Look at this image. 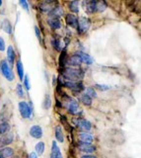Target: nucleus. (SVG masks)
<instances>
[{
    "instance_id": "1",
    "label": "nucleus",
    "mask_w": 141,
    "mask_h": 158,
    "mask_svg": "<svg viewBox=\"0 0 141 158\" xmlns=\"http://www.w3.org/2000/svg\"><path fill=\"white\" fill-rule=\"evenodd\" d=\"M62 74L64 78L68 79L69 81L72 82H78L84 77V71L81 69H77L73 67H66L63 68Z\"/></svg>"
},
{
    "instance_id": "2",
    "label": "nucleus",
    "mask_w": 141,
    "mask_h": 158,
    "mask_svg": "<svg viewBox=\"0 0 141 158\" xmlns=\"http://www.w3.org/2000/svg\"><path fill=\"white\" fill-rule=\"evenodd\" d=\"M0 71H1L2 75L5 77L8 81H13L14 78H15V75H14L11 67L9 66V64L7 63L6 60H2L0 62Z\"/></svg>"
},
{
    "instance_id": "3",
    "label": "nucleus",
    "mask_w": 141,
    "mask_h": 158,
    "mask_svg": "<svg viewBox=\"0 0 141 158\" xmlns=\"http://www.w3.org/2000/svg\"><path fill=\"white\" fill-rule=\"evenodd\" d=\"M19 111H20V114L22 118H28L32 116L33 113V104L32 102H30V104H28L26 102H20L19 103Z\"/></svg>"
},
{
    "instance_id": "4",
    "label": "nucleus",
    "mask_w": 141,
    "mask_h": 158,
    "mask_svg": "<svg viewBox=\"0 0 141 158\" xmlns=\"http://www.w3.org/2000/svg\"><path fill=\"white\" fill-rule=\"evenodd\" d=\"M91 26V21L90 19H88L87 17H80L78 19V25H77V30L78 32L83 34L88 32V30L90 29Z\"/></svg>"
},
{
    "instance_id": "5",
    "label": "nucleus",
    "mask_w": 141,
    "mask_h": 158,
    "mask_svg": "<svg viewBox=\"0 0 141 158\" xmlns=\"http://www.w3.org/2000/svg\"><path fill=\"white\" fill-rule=\"evenodd\" d=\"M67 87L70 90L74 92H80L84 89V85L81 82H72V81H67L63 83V87Z\"/></svg>"
},
{
    "instance_id": "6",
    "label": "nucleus",
    "mask_w": 141,
    "mask_h": 158,
    "mask_svg": "<svg viewBox=\"0 0 141 158\" xmlns=\"http://www.w3.org/2000/svg\"><path fill=\"white\" fill-rule=\"evenodd\" d=\"M55 6H57V2L55 1H43L40 4V9L42 12L50 13Z\"/></svg>"
},
{
    "instance_id": "7",
    "label": "nucleus",
    "mask_w": 141,
    "mask_h": 158,
    "mask_svg": "<svg viewBox=\"0 0 141 158\" xmlns=\"http://www.w3.org/2000/svg\"><path fill=\"white\" fill-rule=\"evenodd\" d=\"M68 105H67V109H68V112L72 115H75V114L78 113V110H79V104L76 100L74 99H68Z\"/></svg>"
},
{
    "instance_id": "8",
    "label": "nucleus",
    "mask_w": 141,
    "mask_h": 158,
    "mask_svg": "<svg viewBox=\"0 0 141 158\" xmlns=\"http://www.w3.org/2000/svg\"><path fill=\"white\" fill-rule=\"evenodd\" d=\"M76 126L78 127V128H80L81 131H90L92 127L91 123L84 120V118H78V120L76 121Z\"/></svg>"
},
{
    "instance_id": "9",
    "label": "nucleus",
    "mask_w": 141,
    "mask_h": 158,
    "mask_svg": "<svg viewBox=\"0 0 141 158\" xmlns=\"http://www.w3.org/2000/svg\"><path fill=\"white\" fill-rule=\"evenodd\" d=\"M82 63V59L78 54H74V56H70L69 58L66 59V64L69 66H79Z\"/></svg>"
},
{
    "instance_id": "10",
    "label": "nucleus",
    "mask_w": 141,
    "mask_h": 158,
    "mask_svg": "<svg viewBox=\"0 0 141 158\" xmlns=\"http://www.w3.org/2000/svg\"><path fill=\"white\" fill-rule=\"evenodd\" d=\"M30 135L34 138H37V139H38V138H41L42 136V128L40 126H38V125L33 126L30 128Z\"/></svg>"
},
{
    "instance_id": "11",
    "label": "nucleus",
    "mask_w": 141,
    "mask_h": 158,
    "mask_svg": "<svg viewBox=\"0 0 141 158\" xmlns=\"http://www.w3.org/2000/svg\"><path fill=\"white\" fill-rule=\"evenodd\" d=\"M65 21L68 26H70L72 28L77 29V25H78V19L76 18L75 15L73 14H68L65 16Z\"/></svg>"
},
{
    "instance_id": "12",
    "label": "nucleus",
    "mask_w": 141,
    "mask_h": 158,
    "mask_svg": "<svg viewBox=\"0 0 141 158\" xmlns=\"http://www.w3.org/2000/svg\"><path fill=\"white\" fill-rule=\"evenodd\" d=\"M14 139V136L12 133H5V135H2L0 136V147L7 145L9 143H12Z\"/></svg>"
},
{
    "instance_id": "13",
    "label": "nucleus",
    "mask_w": 141,
    "mask_h": 158,
    "mask_svg": "<svg viewBox=\"0 0 141 158\" xmlns=\"http://www.w3.org/2000/svg\"><path fill=\"white\" fill-rule=\"evenodd\" d=\"M50 158H63L61 152H60L59 147H58L57 144H56V141H53L52 142L51 152H50Z\"/></svg>"
},
{
    "instance_id": "14",
    "label": "nucleus",
    "mask_w": 141,
    "mask_h": 158,
    "mask_svg": "<svg viewBox=\"0 0 141 158\" xmlns=\"http://www.w3.org/2000/svg\"><path fill=\"white\" fill-rule=\"evenodd\" d=\"M78 148L80 151H83L86 153H93L94 151H96V146H94L93 144H86V143H79L78 144Z\"/></svg>"
},
{
    "instance_id": "15",
    "label": "nucleus",
    "mask_w": 141,
    "mask_h": 158,
    "mask_svg": "<svg viewBox=\"0 0 141 158\" xmlns=\"http://www.w3.org/2000/svg\"><path fill=\"white\" fill-rule=\"evenodd\" d=\"M79 140L80 143H86V144H92L93 142V136L87 132H81L79 135Z\"/></svg>"
},
{
    "instance_id": "16",
    "label": "nucleus",
    "mask_w": 141,
    "mask_h": 158,
    "mask_svg": "<svg viewBox=\"0 0 141 158\" xmlns=\"http://www.w3.org/2000/svg\"><path fill=\"white\" fill-rule=\"evenodd\" d=\"M14 155L13 148L10 147H4L0 149V158H10Z\"/></svg>"
},
{
    "instance_id": "17",
    "label": "nucleus",
    "mask_w": 141,
    "mask_h": 158,
    "mask_svg": "<svg viewBox=\"0 0 141 158\" xmlns=\"http://www.w3.org/2000/svg\"><path fill=\"white\" fill-rule=\"evenodd\" d=\"M50 17L58 18V17L63 16V15H64V10H63V8L61 6H55L50 12Z\"/></svg>"
},
{
    "instance_id": "18",
    "label": "nucleus",
    "mask_w": 141,
    "mask_h": 158,
    "mask_svg": "<svg viewBox=\"0 0 141 158\" xmlns=\"http://www.w3.org/2000/svg\"><path fill=\"white\" fill-rule=\"evenodd\" d=\"M48 24H50V26L54 30L60 29V27H61V22L58 18L50 17V19H48Z\"/></svg>"
},
{
    "instance_id": "19",
    "label": "nucleus",
    "mask_w": 141,
    "mask_h": 158,
    "mask_svg": "<svg viewBox=\"0 0 141 158\" xmlns=\"http://www.w3.org/2000/svg\"><path fill=\"white\" fill-rule=\"evenodd\" d=\"M15 52H14V49H13V47L10 46V47H8L7 48V60L8 62L10 63V64H13L14 61H15Z\"/></svg>"
},
{
    "instance_id": "20",
    "label": "nucleus",
    "mask_w": 141,
    "mask_h": 158,
    "mask_svg": "<svg viewBox=\"0 0 141 158\" xmlns=\"http://www.w3.org/2000/svg\"><path fill=\"white\" fill-rule=\"evenodd\" d=\"M77 54H78L80 58L82 59V62H85L86 64H89V65L93 63V59H92V57L89 56V54H87L83 52H79Z\"/></svg>"
},
{
    "instance_id": "21",
    "label": "nucleus",
    "mask_w": 141,
    "mask_h": 158,
    "mask_svg": "<svg viewBox=\"0 0 141 158\" xmlns=\"http://www.w3.org/2000/svg\"><path fill=\"white\" fill-rule=\"evenodd\" d=\"M96 4L97 1H88V2H85V10L88 13H94L96 12Z\"/></svg>"
},
{
    "instance_id": "22",
    "label": "nucleus",
    "mask_w": 141,
    "mask_h": 158,
    "mask_svg": "<svg viewBox=\"0 0 141 158\" xmlns=\"http://www.w3.org/2000/svg\"><path fill=\"white\" fill-rule=\"evenodd\" d=\"M2 29H3V31L5 33H7V34H11L12 33V26H11V23H10L9 20H7V19L3 20Z\"/></svg>"
},
{
    "instance_id": "23",
    "label": "nucleus",
    "mask_w": 141,
    "mask_h": 158,
    "mask_svg": "<svg viewBox=\"0 0 141 158\" xmlns=\"http://www.w3.org/2000/svg\"><path fill=\"white\" fill-rule=\"evenodd\" d=\"M45 143H43L42 141H40L38 142L36 146H35V150H36V154L37 155H42L43 152H45Z\"/></svg>"
},
{
    "instance_id": "24",
    "label": "nucleus",
    "mask_w": 141,
    "mask_h": 158,
    "mask_svg": "<svg viewBox=\"0 0 141 158\" xmlns=\"http://www.w3.org/2000/svg\"><path fill=\"white\" fill-rule=\"evenodd\" d=\"M55 138H56V140L58 142L64 141V135H63V131H62L60 127H55Z\"/></svg>"
},
{
    "instance_id": "25",
    "label": "nucleus",
    "mask_w": 141,
    "mask_h": 158,
    "mask_svg": "<svg viewBox=\"0 0 141 158\" xmlns=\"http://www.w3.org/2000/svg\"><path fill=\"white\" fill-rule=\"evenodd\" d=\"M17 72H18L19 78L23 79L24 78V67H23V63L20 59L17 61Z\"/></svg>"
},
{
    "instance_id": "26",
    "label": "nucleus",
    "mask_w": 141,
    "mask_h": 158,
    "mask_svg": "<svg viewBox=\"0 0 141 158\" xmlns=\"http://www.w3.org/2000/svg\"><path fill=\"white\" fill-rule=\"evenodd\" d=\"M42 107L45 110H48V109L51 107V99L48 94H46L45 97V100H43V103H42Z\"/></svg>"
},
{
    "instance_id": "27",
    "label": "nucleus",
    "mask_w": 141,
    "mask_h": 158,
    "mask_svg": "<svg viewBox=\"0 0 141 158\" xmlns=\"http://www.w3.org/2000/svg\"><path fill=\"white\" fill-rule=\"evenodd\" d=\"M10 128V125L8 123H0V135H5V133L9 131Z\"/></svg>"
},
{
    "instance_id": "28",
    "label": "nucleus",
    "mask_w": 141,
    "mask_h": 158,
    "mask_svg": "<svg viewBox=\"0 0 141 158\" xmlns=\"http://www.w3.org/2000/svg\"><path fill=\"white\" fill-rule=\"evenodd\" d=\"M80 101H81V103H83L86 106H90L92 104V99L88 95H86V94H84V95H82L80 97Z\"/></svg>"
},
{
    "instance_id": "29",
    "label": "nucleus",
    "mask_w": 141,
    "mask_h": 158,
    "mask_svg": "<svg viewBox=\"0 0 141 158\" xmlns=\"http://www.w3.org/2000/svg\"><path fill=\"white\" fill-rule=\"evenodd\" d=\"M107 8V3L104 2V1H99V2H97L96 4V11H98V12H103L105 11Z\"/></svg>"
},
{
    "instance_id": "30",
    "label": "nucleus",
    "mask_w": 141,
    "mask_h": 158,
    "mask_svg": "<svg viewBox=\"0 0 141 158\" xmlns=\"http://www.w3.org/2000/svg\"><path fill=\"white\" fill-rule=\"evenodd\" d=\"M86 95H88L92 99V98L97 97V93L93 87H88V88H86Z\"/></svg>"
},
{
    "instance_id": "31",
    "label": "nucleus",
    "mask_w": 141,
    "mask_h": 158,
    "mask_svg": "<svg viewBox=\"0 0 141 158\" xmlns=\"http://www.w3.org/2000/svg\"><path fill=\"white\" fill-rule=\"evenodd\" d=\"M66 51L64 49V51L61 52V54H60V57H59V64L61 66H64L66 64Z\"/></svg>"
},
{
    "instance_id": "32",
    "label": "nucleus",
    "mask_w": 141,
    "mask_h": 158,
    "mask_svg": "<svg viewBox=\"0 0 141 158\" xmlns=\"http://www.w3.org/2000/svg\"><path fill=\"white\" fill-rule=\"evenodd\" d=\"M78 5H79V2H78V1L70 2V3H69V9L71 10L72 12L77 13V12L79 11V9H78Z\"/></svg>"
},
{
    "instance_id": "33",
    "label": "nucleus",
    "mask_w": 141,
    "mask_h": 158,
    "mask_svg": "<svg viewBox=\"0 0 141 158\" xmlns=\"http://www.w3.org/2000/svg\"><path fill=\"white\" fill-rule=\"evenodd\" d=\"M51 44L52 47L54 48L55 49H57V51H60L62 46H61V42L59 41V40H56V39H53L51 41Z\"/></svg>"
},
{
    "instance_id": "34",
    "label": "nucleus",
    "mask_w": 141,
    "mask_h": 158,
    "mask_svg": "<svg viewBox=\"0 0 141 158\" xmlns=\"http://www.w3.org/2000/svg\"><path fill=\"white\" fill-rule=\"evenodd\" d=\"M16 92H17V95L20 97V98H23L24 97V90H23V87L21 84H17L16 86Z\"/></svg>"
},
{
    "instance_id": "35",
    "label": "nucleus",
    "mask_w": 141,
    "mask_h": 158,
    "mask_svg": "<svg viewBox=\"0 0 141 158\" xmlns=\"http://www.w3.org/2000/svg\"><path fill=\"white\" fill-rule=\"evenodd\" d=\"M96 89H99V90L101 91H106V90H109V89L111 88L110 86L108 85H103V84H96Z\"/></svg>"
},
{
    "instance_id": "36",
    "label": "nucleus",
    "mask_w": 141,
    "mask_h": 158,
    "mask_svg": "<svg viewBox=\"0 0 141 158\" xmlns=\"http://www.w3.org/2000/svg\"><path fill=\"white\" fill-rule=\"evenodd\" d=\"M24 86L26 87L27 90H30L31 85H30V79H29V76L28 75L25 76V80H24Z\"/></svg>"
},
{
    "instance_id": "37",
    "label": "nucleus",
    "mask_w": 141,
    "mask_h": 158,
    "mask_svg": "<svg viewBox=\"0 0 141 158\" xmlns=\"http://www.w3.org/2000/svg\"><path fill=\"white\" fill-rule=\"evenodd\" d=\"M19 4L21 5L23 9H25L27 12H29V5H28V2L26 1V0H21V1L19 2Z\"/></svg>"
},
{
    "instance_id": "38",
    "label": "nucleus",
    "mask_w": 141,
    "mask_h": 158,
    "mask_svg": "<svg viewBox=\"0 0 141 158\" xmlns=\"http://www.w3.org/2000/svg\"><path fill=\"white\" fill-rule=\"evenodd\" d=\"M35 33H36V36L37 38L38 39V41H40V43H42V35H41V31H40V29H38L37 26H35Z\"/></svg>"
},
{
    "instance_id": "39",
    "label": "nucleus",
    "mask_w": 141,
    "mask_h": 158,
    "mask_svg": "<svg viewBox=\"0 0 141 158\" xmlns=\"http://www.w3.org/2000/svg\"><path fill=\"white\" fill-rule=\"evenodd\" d=\"M5 42H4V40H3V38H1L0 37V51L1 52H4L5 51Z\"/></svg>"
},
{
    "instance_id": "40",
    "label": "nucleus",
    "mask_w": 141,
    "mask_h": 158,
    "mask_svg": "<svg viewBox=\"0 0 141 158\" xmlns=\"http://www.w3.org/2000/svg\"><path fill=\"white\" fill-rule=\"evenodd\" d=\"M29 158H38V155L36 154L35 152H31L30 155H29Z\"/></svg>"
},
{
    "instance_id": "41",
    "label": "nucleus",
    "mask_w": 141,
    "mask_h": 158,
    "mask_svg": "<svg viewBox=\"0 0 141 158\" xmlns=\"http://www.w3.org/2000/svg\"><path fill=\"white\" fill-rule=\"evenodd\" d=\"M81 158H97L93 155H84V156H82Z\"/></svg>"
},
{
    "instance_id": "42",
    "label": "nucleus",
    "mask_w": 141,
    "mask_h": 158,
    "mask_svg": "<svg viewBox=\"0 0 141 158\" xmlns=\"http://www.w3.org/2000/svg\"><path fill=\"white\" fill-rule=\"evenodd\" d=\"M1 5H2V1H1V0H0V6H1Z\"/></svg>"
}]
</instances>
